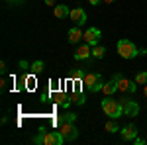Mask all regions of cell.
<instances>
[{"mask_svg": "<svg viewBox=\"0 0 147 145\" xmlns=\"http://www.w3.org/2000/svg\"><path fill=\"white\" fill-rule=\"evenodd\" d=\"M102 2H106V4H114L116 0H102Z\"/></svg>", "mask_w": 147, "mask_h": 145, "instance_id": "d4e9b609", "label": "cell"}, {"mask_svg": "<svg viewBox=\"0 0 147 145\" xmlns=\"http://www.w3.org/2000/svg\"><path fill=\"white\" fill-rule=\"evenodd\" d=\"M120 132H122V139H124V141H134V139L137 137V127L134 125V123H127V125H124Z\"/></svg>", "mask_w": 147, "mask_h": 145, "instance_id": "8fae6325", "label": "cell"}, {"mask_svg": "<svg viewBox=\"0 0 147 145\" xmlns=\"http://www.w3.org/2000/svg\"><path fill=\"white\" fill-rule=\"evenodd\" d=\"M102 0H88V4H90V6H96V4H100Z\"/></svg>", "mask_w": 147, "mask_h": 145, "instance_id": "7402d4cb", "label": "cell"}, {"mask_svg": "<svg viewBox=\"0 0 147 145\" xmlns=\"http://www.w3.org/2000/svg\"><path fill=\"white\" fill-rule=\"evenodd\" d=\"M67 37H69V43H77V41H80L82 39V32H80V26H75V28H71L69 30V34H67Z\"/></svg>", "mask_w": 147, "mask_h": 145, "instance_id": "7c38bea8", "label": "cell"}, {"mask_svg": "<svg viewBox=\"0 0 147 145\" xmlns=\"http://www.w3.org/2000/svg\"><path fill=\"white\" fill-rule=\"evenodd\" d=\"M102 92H104V96H112L118 92V84H116V80H108V82H104V86H102Z\"/></svg>", "mask_w": 147, "mask_h": 145, "instance_id": "4fadbf2b", "label": "cell"}, {"mask_svg": "<svg viewBox=\"0 0 147 145\" xmlns=\"http://www.w3.org/2000/svg\"><path fill=\"white\" fill-rule=\"evenodd\" d=\"M92 57V45L88 43H82L75 49V61H86Z\"/></svg>", "mask_w": 147, "mask_h": 145, "instance_id": "9c48e42d", "label": "cell"}, {"mask_svg": "<svg viewBox=\"0 0 147 145\" xmlns=\"http://www.w3.org/2000/svg\"><path fill=\"white\" fill-rule=\"evenodd\" d=\"M6 2H12V4H14V2H16V4H22L24 0H6Z\"/></svg>", "mask_w": 147, "mask_h": 145, "instance_id": "cb8c5ba5", "label": "cell"}, {"mask_svg": "<svg viewBox=\"0 0 147 145\" xmlns=\"http://www.w3.org/2000/svg\"><path fill=\"white\" fill-rule=\"evenodd\" d=\"M61 120H71V122H75V120H77V116L69 112V114H65V116H59V120H57V122H61Z\"/></svg>", "mask_w": 147, "mask_h": 145, "instance_id": "ffe728a7", "label": "cell"}, {"mask_svg": "<svg viewBox=\"0 0 147 145\" xmlns=\"http://www.w3.org/2000/svg\"><path fill=\"white\" fill-rule=\"evenodd\" d=\"M116 49H118V53L122 59H134V57L139 55V49H137V45L131 41V39H125L122 37L118 43H116Z\"/></svg>", "mask_w": 147, "mask_h": 145, "instance_id": "3957f363", "label": "cell"}, {"mask_svg": "<svg viewBox=\"0 0 147 145\" xmlns=\"http://www.w3.org/2000/svg\"><path fill=\"white\" fill-rule=\"evenodd\" d=\"M122 104H124V116H127V118H136L137 114H139V104H137L136 100L124 98Z\"/></svg>", "mask_w": 147, "mask_h": 145, "instance_id": "ba28073f", "label": "cell"}, {"mask_svg": "<svg viewBox=\"0 0 147 145\" xmlns=\"http://www.w3.org/2000/svg\"><path fill=\"white\" fill-rule=\"evenodd\" d=\"M86 77V73H84V69H77L75 73H73V78H77V80H80L82 82V78Z\"/></svg>", "mask_w": 147, "mask_h": 145, "instance_id": "d6986e66", "label": "cell"}, {"mask_svg": "<svg viewBox=\"0 0 147 145\" xmlns=\"http://www.w3.org/2000/svg\"><path fill=\"white\" fill-rule=\"evenodd\" d=\"M69 18L75 22V26H84L86 24V10L84 8H75V10H71Z\"/></svg>", "mask_w": 147, "mask_h": 145, "instance_id": "30bf717a", "label": "cell"}, {"mask_svg": "<svg viewBox=\"0 0 147 145\" xmlns=\"http://www.w3.org/2000/svg\"><path fill=\"white\" fill-rule=\"evenodd\" d=\"M104 129H106L108 134H118V132H120L122 127L118 125V122H116V120H112V118H110V120L106 122V125H104Z\"/></svg>", "mask_w": 147, "mask_h": 145, "instance_id": "9a60e30c", "label": "cell"}, {"mask_svg": "<svg viewBox=\"0 0 147 145\" xmlns=\"http://www.w3.org/2000/svg\"><path fill=\"white\" fill-rule=\"evenodd\" d=\"M43 69H45V63H43V61H35L34 65H32V73H35V75H39V73H41Z\"/></svg>", "mask_w": 147, "mask_h": 145, "instance_id": "e0dca14e", "label": "cell"}, {"mask_svg": "<svg viewBox=\"0 0 147 145\" xmlns=\"http://www.w3.org/2000/svg\"><path fill=\"white\" fill-rule=\"evenodd\" d=\"M143 94H145V96H147V84H145V86H143Z\"/></svg>", "mask_w": 147, "mask_h": 145, "instance_id": "484cf974", "label": "cell"}, {"mask_svg": "<svg viewBox=\"0 0 147 145\" xmlns=\"http://www.w3.org/2000/svg\"><path fill=\"white\" fill-rule=\"evenodd\" d=\"M100 106H102V110H104V114L108 118H112V120H118L120 116H124V104L120 100H114L112 96H104Z\"/></svg>", "mask_w": 147, "mask_h": 145, "instance_id": "7a4b0ae2", "label": "cell"}, {"mask_svg": "<svg viewBox=\"0 0 147 145\" xmlns=\"http://www.w3.org/2000/svg\"><path fill=\"white\" fill-rule=\"evenodd\" d=\"M112 78L116 80V84H118V90H120V92L134 94V92L137 90V82H136V80H129V78H125L124 75H120V73H116Z\"/></svg>", "mask_w": 147, "mask_h": 145, "instance_id": "8992f818", "label": "cell"}, {"mask_svg": "<svg viewBox=\"0 0 147 145\" xmlns=\"http://www.w3.org/2000/svg\"><path fill=\"white\" fill-rule=\"evenodd\" d=\"M134 143H136V145H145L147 141H145V139H141V137H136V139H134Z\"/></svg>", "mask_w": 147, "mask_h": 145, "instance_id": "44dd1931", "label": "cell"}, {"mask_svg": "<svg viewBox=\"0 0 147 145\" xmlns=\"http://www.w3.org/2000/svg\"><path fill=\"white\" fill-rule=\"evenodd\" d=\"M45 4H47V6H57L55 0H45Z\"/></svg>", "mask_w": 147, "mask_h": 145, "instance_id": "603a6c76", "label": "cell"}, {"mask_svg": "<svg viewBox=\"0 0 147 145\" xmlns=\"http://www.w3.org/2000/svg\"><path fill=\"white\" fill-rule=\"evenodd\" d=\"M100 37H102V34H100V30L98 28H88L84 34H82V39H84V43H88V45H98V41H100Z\"/></svg>", "mask_w": 147, "mask_h": 145, "instance_id": "52a82bcc", "label": "cell"}, {"mask_svg": "<svg viewBox=\"0 0 147 145\" xmlns=\"http://www.w3.org/2000/svg\"><path fill=\"white\" fill-rule=\"evenodd\" d=\"M136 82H137V84H143V86H145V84H147V71H141V73H137Z\"/></svg>", "mask_w": 147, "mask_h": 145, "instance_id": "ac0fdd59", "label": "cell"}, {"mask_svg": "<svg viewBox=\"0 0 147 145\" xmlns=\"http://www.w3.org/2000/svg\"><path fill=\"white\" fill-rule=\"evenodd\" d=\"M59 123V132L61 135L65 137V141H75L77 137H79V129L75 127V122H71V120H61Z\"/></svg>", "mask_w": 147, "mask_h": 145, "instance_id": "5b68a950", "label": "cell"}, {"mask_svg": "<svg viewBox=\"0 0 147 145\" xmlns=\"http://www.w3.org/2000/svg\"><path fill=\"white\" fill-rule=\"evenodd\" d=\"M104 55H106V47H102V45H94L92 47V57L94 59H102Z\"/></svg>", "mask_w": 147, "mask_h": 145, "instance_id": "2e32d148", "label": "cell"}, {"mask_svg": "<svg viewBox=\"0 0 147 145\" xmlns=\"http://www.w3.org/2000/svg\"><path fill=\"white\" fill-rule=\"evenodd\" d=\"M35 145H61L65 143V137L61 135V132L57 129V132H53V129H39V134L35 135L34 139H32Z\"/></svg>", "mask_w": 147, "mask_h": 145, "instance_id": "6da1fadb", "label": "cell"}, {"mask_svg": "<svg viewBox=\"0 0 147 145\" xmlns=\"http://www.w3.org/2000/svg\"><path fill=\"white\" fill-rule=\"evenodd\" d=\"M82 84L88 92H98L104 86V80H102L100 73H86V77L82 78Z\"/></svg>", "mask_w": 147, "mask_h": 145, "instance_id": "277c9868", "label": "cell"}, {"mask_svg": "<svg viewBox=\"0 0 147 145\" xmlns=\"http://www.w3.org/2000/svg\"><path fill=\"white\" fill-rule=\"evenodd\" d=\"M53 14H55V18H67L69 14H71V10H69V6H65V4H57L55 8H53Z\"/></svg>", "mask_w": 147, "mask_h": 145, "instance_id": "5bb4252c", "label": "cell"}]
</instances>
